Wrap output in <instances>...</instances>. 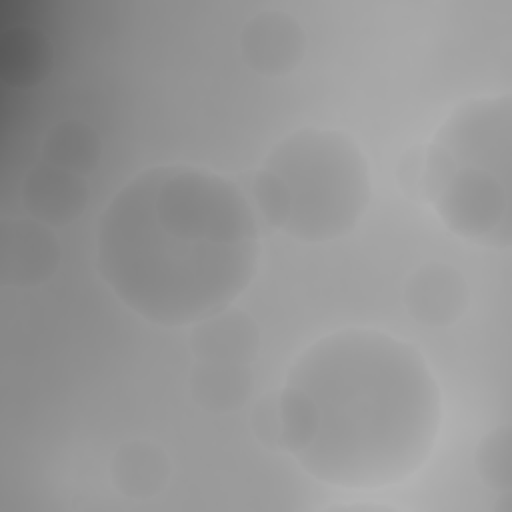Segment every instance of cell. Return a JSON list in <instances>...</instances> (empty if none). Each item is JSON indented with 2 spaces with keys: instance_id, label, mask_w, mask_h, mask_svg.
I'll use <instances>...</instances> for the list:
<instances>
[{
  "instance_id": "cell-1",
  "label": "cell",
  "mask_w": 512,
  "mask_h": 512,
  "mask_svg": "<svg viewBox=\"0 0 512 512\" xmlns=\"http://www.w3.org/2000/svg\"><path fill=\"white\" fill-rule=\"evenodd\" d=\"M278 414V448L304 472L344 490H378L430 460L444 402L416 346L354 326L318 338L292 362Z\"/></svg>"
},
{
  "instance_id": "cell-2",
  "label": "cell",
  "mask_w": 512,
  "mask_h": 512,
  "mask_svg": "<svg viewBox=\"0 0 512 512\" xmlns=\"http://www.w3.org/2000/svg\"><path fill=\"white\" fill-rule=\"evenodd\" d=\"M258 260L252 204L208 168L152 166L126 182L98 220L100 278L156 326H194L232 306L254 280Z\"/></svg>"
},
{
  "instance_id": "cell-3",
  "label": "cell",
  "mask_w": 512,
  "mask_h": 512,
  "mask_svg": "<svg viewBox=\"0 0 512 512\" xmlns=\"http://www.w3.org/2000/svg\"><path fill=\"white\" fill-rule=\"evenodd\" d=\"M512 98L476 96L458 104L432 136L420 166V192L462 240L512 244Z\"/></svg>"
},
{
  "instance_id": "cell-4",
  "label": "cell",
  "mask_w": 512,
  "mask_h": 512,
  "mask_svg": "<svg viewBox=\"0 0 512 512\" xmlns=\"http://www.w3.org/2000/svg\"><path fill=\"white\" fill-rule=\"evenodd\" d=\"M258 212L272 228L306 244L352 232L372 198L360 146L336 128H300L264 158L252 184Z\"/></svg>"
},
{
  "instance_id": "cell-5",
  "label": "cell",
  "mask_w": 512,
  "mask_h": 512,
  "mask_svg": "<svg viewBox=\"0 0 512 512\" xmlns=\"http://www.w3.org/2000/svg\"><path fill=\"white\" fill-rule=\"evenodd\" d=\"M60 264V246L50 226L34 218H14L0 232V282L34 288L52 278Z\"/></svg>"
},
{
  "instance_id": "cell-6",
  "label": "cell",
  "mask_w": 512,
  "mask_h": 512,
  "mask_svg": "<svg viewBox=\"0 0 512 512\" xmlns=\"http://www.w3.org/2000/svg\"><path fill=\"white\" fill-rule=\"evenodd\" d=\"M240 54L250 70L278 78L296 70L304 60L306 34L290 14L262 10L242 26Z\"/></svg>"
},
{
  "instance_id": "cell-7",
  "label": "cell",
  "mask_w": 512,
  "mask_h": 512,
  "mask_svg": "<svg viewBox=\"0 0 512 512\" xmlns=\"http://www.w3.org/2000/svg\"><path fill=\"white\" fill-rule=\"evenodd\" d=\"M402 300L414 322L430 328L456 324L470 302L464 274L446 262H426L404 282Z\"/></svg>"
},
{
  "instance_id": "cell-8",
  "label": "cell",
  "mask_w": 512,
  "mask_h": 512,
  "mask_svg": "<svg viewBox=\"0 0 512 512\" xmlns=\"http://www.w3.org/2000/svg\"><path fill=\"white\" fill-rule=\"evenodd\" d=\"M22 204L30 218L46 226H62L84 212L88 184L84 176L44 162L34 166L26 176Z\"/></svg>"
},
{
  "instance_id": "cell-9",
  "label": "cell",
  "mask_w": 512,
  "mask_h": 512,
  "mask_svg": "<svg viewBox=\"0 0 512 512\" xmlns=\"http://www.w3.org/2000/svg\"><path fill=\"white\" fill-rule=\"evenodd\" d=\"M190 350L196 360L252 364L260 350V330L248 312L228 306L192 326Z\"/></svg>"
},
{
  "instance_id": "cell-10",
  "label": "cell",
  "mask_w": 512,
  "mask_h": 512,
  "mask_svg": "<svg viewBox=\"0 0 512 512\" xmlns=\"http://www.w3.org/2000/svg\"><path fill=\"white\" fill-rule=\"evenodd\" d=\"M172 474L170 458L152 440L134 438L120 444L110 462V476L116 490L134 500L158 496Z\"/></svg>"
},
{
  "instance_id": "cell-11",
  "label": "cell",
  "mask_w": 512,
  "mask_h": 512,
  "mask_svg": "<svg viewBox=\"0 0 512 512\" xmlns=\"http://www.w3.org/2000/svg\"><path fill=\"white\" fill-rule=\"evenodd\" d=\"M188 384L190 394L200 408L212 414H228L250 400L254 374L250 364L196 360Z\"/></svg>"
},
{
  "instance_id": "cell-12",
  "label": "cell",
  "mask_w": 512,
  "mask_h": 512,
  "mask_svg": "<svg viewBox=\"0 0 512 512\" xmlns=\"http://www.w3.org/2000/svg\"><path fill=\"white\" fill-rule=\"evenodd\" d=\"M100 138L92 126L80 120L56 124L44 140V158L48 164L86 176L100 160Z\"/></svg>"
},
{
  "instance_id": "cell-13",
  "label": "cell",
  "mask_w": 512,
  "mask_h": 512,
  "mask_svg": "<svg viewBox=\"0 0 512 512\" xmlns=\"http://www.w3.org/2000/svg\"><path fill=\"white\" fill-rule=\"evenodd\" d=\"M474 464L480 480L494 492L512 488V432L508 424L490 430L478 444Z\"/></svg>"
},
{
  "instance_id": "cell-14",
  "label": "cell",
  "mask_w": 512,
  "mask_h": 512,
  "mask_svg": "<svg viewBox=\"0 0 512 512\" xmlns=\"http://www.w3.org/2000/svg\"><path fill=\"white\" fill-rule=\"evenodd\" d=\"M252 428L262 444L278 448L280 444V414H278V394L268 396L258 402L252 412Z\"/></svg>"
}]
</instances>
